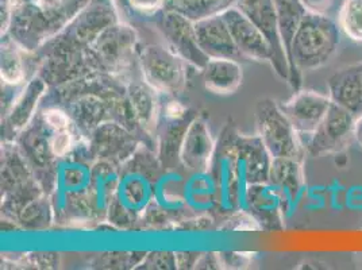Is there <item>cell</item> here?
Masks as SVG:
<instances>
[{
	"instance_id": "6da1fadb",
	"label": "cell",
	"mask_w": 362,
	"mask_h": 270,
	"mask_svg": "<svg viewBox=\"0 0 362 270\" xmlns=\"http://www.w3.org/2000/svg\"><path fill=\"white\" fill-rule=\"evenodd\" d=\"M341 42V29L332 16L305 13L288 50L289 83L299 88L302 72L315 71L332 60Z\"/></svg>"
},
{
	"instance_id": "7a4b0ae2",
	"label": "cell",
	"mask_w": 362,
	"mask_h": 270,
	"mask_svg": "<svg viewBox=\"0 0 362 270\" xmlns=\"http://www.w3.org/2000/svg\"><path fill=\"white\" fill-rule=\"evenodd\" d=\"M257 131L272 158L300 160L303 143L280 105L262 99L256 107Z\"/></svg>"
},
{
	"instance_id": "3957f363",
	"label": "cell",
	"mask_w": 362,
	"mask_h": 270,
	"mask_svg": "<svg viewBox=\"0 0 362 270\" xmlns=\"http://www.w3.org/2000/svg\"><path fill=\"white\" fill-rule=\"evenodd\" d=\"M144 81L160 93L180 92L187 80V62L169 46L148 45L139 57Z\"/></svg>"
},
{
	"instance_id": "277c9868",
	"label": "cell",
	"mask_w": 362,
	"mask_h": 270,
	"mask_svg": "<svg viewBox=\"0 0 362 270\" xmlns=\"http://www.w3.org/2000/svg\"><path fill=\"white\" fill-rule=\"evenodd\" d=\"M235 6L256 25L271 44L273 52L272 66L274 68L276 74L281 78L289 80V61L279 29L274 0H237Z\"/></svg>"
},
{
	"instance_id": "5b68a950",
	"label": "cell",
	"mask_w": 362,
	"mask_h": 270,
	"mask_svg": "<svg viewBox=\"0 0 362 270\" xmlns=\"http://www.w3.org/2000/svg\"><path fill=\"white\" fill-rule=\"evenodd\" d=\"M234 151L241 204L242 196L247 187L269 181L273 158L258 134L255 136H238L234 142Z\"/></svg>"
},
{
	"instance_id": "8992f818",
	"label": "cell",
	"mask_w": 362,
	"mask_h": 270,
	"mask_svg": "<svg viewBox=\"0 0 362 270\" xmlns=\"http://www.w3.org/2000/svg\"><path fill=\"white\" fill-rule=\"evenodd\" d=\"M356 122L357 118L353 114L332 103L317 131L308 136L307 153L317 157L341 149L354 135Z\"/></svg>"
},
{
	"instance_id": "52a82bcc",
	"label": "cell",
	"mask_w": 362,
	"mask_h": 270,
	"mask_svg": "<svg viewBox=\"0 0 362 270\" xmlns=\"http://www.w3.org/2000/svg\"><path fill=\"white\" fill-rule=\"evenodd\" d=\"M158 29L163 33L168 46L182 60L197 66L200 71L204 68L209 57L203 53L197 42L195 22L179 13L166 10L160 20Z\"/></svg>"
},
{
	"instance_id": "ba28073f",
	"label": "cell",
	"mask_w": 362,
	"mask_h": 270,
	"mask_svg": "<svg viewBox=\"0 0 362 270\" xmlns=\"http://www.w3.org/2000/svg\"><path fill=\"white\" fill-rule=\"evenodd\" d=\"M332 103L329 95L319 93L317 90H304L296 92L280 107L300 138H308L317 131Z\"/></svg>"
},
{
	"instance_id": "9c48e42d",
	"label": "cell",
	"mask_w": 362,
	"mask_h": 270,
	"mask_svg": "<svg viewBox=\"0 0 362 270\" xmlns=\"http://www.w3.org/2000/svg\"><path fill=\"white\" fill-rule=\"evenodd\" d=\"M216 153V145L207 123L200 118L192 120L181 136L179 161L191 173H207Z\"/></svg>"
},
{
	"instance_id": "30bf717a",
	"label": "cell",
	"mask_w": 362,
	"mask_h": 270,
	"mask_svg": "<svg viewBox=\"0 0 362 270\" xmlns=\"http://www.w3.org/2000/svg\"><path fill=\"white\" fill-rule=\"evenodd\" d=\"M222 16L241 56L250 60L273 62V52L267 37L237 6L230 7Z\"/></svg>"
},
{
	"instance_id": "8fae6325",
	"label": "cell",
	"mask_w": 362,
	"mask_h": 270,
	"mask_svg": "<svg viewBox=\"0 0 362 270\" xmlns=\"http://www.w3.org/2000/svg\"><path fill=\"white\" fill-rule=\"evenodd\" d=\"M136 42L134 30L117 22L103 31L90 47L110 71H122L130 64Z\"/></svg>"
},
{
	"instance_id": "7c38bea8",
	"label": "cell",
	"mask_w": 362,
	"mask_h": 270,
	"mask_svg": "<svg viewBox=\"0 0 362 270\" xmlns=\"http://www.w3.org/2000/svg\"><path fill=\"white\" fill-rule=\"evenodd\" d=\"M195 30L199 46L209 59L237 60L241 56L222 14L195 22Z\"/></svg>"
},
{
	"instance_id": "4fadbf2b",
	"label": "cell",
	"mask_w": 362,
	"mask_h": 270,
	"mask_svg": "<svg viewBox=\"0 0 362 270\" xmlns=\"http://www.w3.org/2000/svg\"><path fill=\"white\" fill-rule=\"evenodd\" d=\"M117 22L118 18L108 0H90L69 25H74L76 38L90 46Z\"/></svg>"
},
{
	"instance_id": "5bb4252c",
	"label": "cell",
	"mask_w": 362,
	"mask_h": 270,
	"mask_svg": "<svg viewBox=\"0 0 362 270\" xmlns=\"http://www.w3.org/2000/svg\"><path fill=\"white\" fill-rule=\"evenodd\" d=\"M332 103L345 108L357 119L362 117V65L332 75L327 83Z\"/></svg>"
},
{
	"instance_id": "9a60e30c",
	"label": "cell",
	"mask_w": 362,
	"mask_h": 270,
	"mask_svg": "<svg viewBox=\"0 0 362 270\" xmlns=\"http://www.w3.org/2000/svg\"><path fill=\"white\" fill-rule=\"evenodd\" d=\"M92 148L102 160L123 161L134 151V138L118 123H102L92 131Z\"/></svg>"
},
{
	"instance_id": "2e32d148",
	"label": "cell",
	"mask_w": 362,
	"mask_h": 270,
	"mask_svg": "<svg viewBox=\"0 0 362 270\" xmlns=\"http://www.w3.org/2000/svg\"><path fill=\"white\" fill-rule=\"evenodd\" d=\"M202 75L206 90L215 95H233L243 81L242 65L235 59H209Z\"/></svg>"
},
{
	"instance_id": "e0dca14e",
	"label": "cell",
	"mask_w": 362,
	"mask_h": 270,
	"mask_svg": "<svg viewBox=\"0 0 362 270\" xmlns=\"http://www.w3.org/2000/svg\"><path fill=\"white\" fill-rule=\"evenodd\" d=\"M272 188L280 197L283 211L292 204L303 188V170L300 160L273 158L269 181Z\"/></svg>"
},
{
	"instance_id": "ac0fdd59",
	"label": "cell",
	"mask_w": 362,
	"mask_h": 270,
	"mask_svg": "<svg viewBox=\"0 0 362 270\" xmlns=\"http://www.w3.org/2000/svg\"><path fill=\"white\" fill-rule=\"evenodd\" d=\"M46 90L47 86L41 77H33L26 87L21 90L7 115L8 124L14 131H22L30 124Z\"/></svg>"
},
{
	"instance_id": "d6986e66",
	"label": "cell",
	"mask_w": 362,
	"mask_h": 270,
	"mask_svg": "<svg viewBox=\"0 0 362 270\" xmlns=\"http://www.w3.org/2000/svg\"><path fill=\"white\" fill-rule=\"evenodd\" d=\"M151 187L148 177L142 173L130 172L122 176L117 189V197L111 204H117L118 209L124 211L126 216H134L144 210L149 203Z\"/></svg>"
},
{
	"instance_id": "ffe728a7",
	"label": "cell",
	"mask_w": 362,
	"mask_h": 270,
	"mask_svg": "<svg viewBox=\"0 0 362 270\" xmlns=\"http://www.w3.org/2000/svg\"><path fill=\"white\" fill-rule=\"evenodd\" d=\"M118 184V173L111 161L102 160V163L92 166L88 187V200L92 211L100 212L111 207Z\"/></svg>"
},
{
	"instance_id": "44dd1931",
	"label": "cell",
	"mask_w": 362,
	"mask_h": 270,
	"mask_svg": "<svg viewBox=\"0 0 362 270\" xmlns=\"http://www.w3.org/2000/svg\"><path fill=\"white\" fill-rule=\"evenodd\" d=\"M127 96L138 124L148 133L153 131L158 115L156 90L146 81H133L127 88Z\"/></svg>"
},
{
	"instance_id": "7402d4cb",
	"label": "cell",
	"mask_w": 362,
	"mask_h": 270,
	"mask_svg": "<svg viewBox=\"0 0 362 270\" xmlns=\"http://www.w3.org/2000/svg\"><path fill=\"white\" fill-rule=\"evenodd\" d=\"M235 1L237 0H170L166 1L165 10L179 13L192 22H199L223 14L230 7L235 6Z\"/></svg>"
},
{
	"instance_id": "603a6c76",
	"label": "cell",
	"mask_w": 362,
	"mask_h": 270,
	"mask_svg": "<svg viewBox=\"0 0 362 270\" xmlns=\"http://www.w3.org/2000/svg\"><path fill=\"white\" fill-rule=\"evenodd\" d=\"M274 3L279 18V29L288 56V50L292 44L293 35L307 10L304 8L300 0H274Z\"/></svg>"
},
{
	"instance_id": "cb8c5ba5",
	"label": "cell",
	"mask_w": 362,
	"mask_h": 270,
	"mask_svg": "<svg viewBox=\"0 0 362 270\" xmlns=\"http://www.w3.org/2000/svg\"><path fill=\"white\" fill-rule=\"evenodd\" d=\"M0 77L6 86L11 87L22 84L26 78L22 52L14 40L1 44Z\"/></svg>"
},
{
	"instance_id": "d4e9b609",
	"label": "cell",
	"mask_w": 362,
	"mask_h": 270,
	"mask_svg": "<svg viewBox=\"0 0 362 270\" xmlns=\"http://www.w3.org/2000/svg\"><path fill=\"white\" fill-rule=\"evenodd\" d=\"M337 22L346 37L362 44V0H344L338 10Z\"/></svg>"
},
{
	"instance_id": "484cf974",
	"label": "cell",
	"mask_w": 362,
	"mask_h": 270,
	"mask_svg": "<svg viewBox=\"0 0 362 270\" xmlns=\"http://www.w3.org/2000/svg\"><path fill=\"white\" fill-rule=\"evenodd\" d=\"M74 149V135L68 130L53 131L49 139V151L56 158L66 157Z\"/></svg>"
},
{
	"instance_id": "4316f807",
	"label": "cell",
	"mask_w": 362,
	"mask_h": 270,
	"mask_svg": "<svg viewBox=\"0 0 362 270\" xmlns=\"http://www.w3.org/2000/svg\"><path fill=\"white\" fill-rule=\"evenodd\" d=\"M42 118H44L46 126L52 131H62V130H68L71 127L69 115L60 108L45 110L42 114Z\"/></svg>"
},
{
	"instance_id": "83f0119b",
	"label": "cell",
	"mask_w": 362,
	"mask_h": 270,
	"mask_svg": "<svg viewBox=\"0 0 362 270\" xmlns=\"http://www.w3.org/2000/svg\"><path fill=\"white\" fill-rule=\"evenodd\" d=\"M300 1L308 13L332 16L330 13L338 0H300Z\"/></svg>"
},
{
	"instance_id": "f1b7e54d",
	"label": "cell",
	"mask_w": 362,
	"mask_h": 270,
	"mask_svg": "<svg viewBox=\"0 0 362 270\" xmlns=\"http://www.w3.org/2000/svg\"><path fill=\"white\" fill-rule=\"evenodd\" d=\"M13 16H14V1L13 0H1V19H0L1 37L6 35L10 30Z\"/></svg>"
},
{
	"instance_id": "f546056e",
	"label": "cell",
	"mask_w": 362,
	"mask_h": 270,
	"mask_svg": "<svg viewBox=\"0 0 362 270\" xmlns=\"http://www.w3.org/2000/svg\"><path fill=\"white\" fill-rule=\"evenodd\" d=\"M129 3L138 11L146 13V14L156 13L163 6H165V0H129Z\"/></svg>"
},
{
	"instance_id": "4dcf8cb0",
	"label": "cell",
	"mask_w": 362,
	"mask_h": 270,
	"mask_svg": "<svg viewBox=\"0 0 362 270\" xmlns=\"http://www.w3.org/2000/svg\"><path fill=\"white\" fill-rule=\"evenodd\" d=\"M187 108L181 105L180 102L172 100L165 105V117L172 120H179L185 115Z\"/></svg>"
},
{
	"instance_id": "1f68e13d",
	"label": "cell",
	"mask_w": 362,
	"mask_h": 270,
	"mask_svg": "<svg viewBox=\"0 0 362 270\" xmlns=\"http://www.w3.org/2000/svg\"><path fill=\"white\" fill-rule=\"evenodd\" d=\"M66 1H68V0H35V3H37L40 7L45 8V10L57 8V7H61L62 4H65Z\"/></svg>"
},
{
	"instance_id": "d6a6232c",
	"label": "cell",
	"mask_w": 362,
	"mask_h": 270,
	"mask_svg": "<svg viewBox=\"0 0 362 270\" xmlns=\"http://www.w3.org/2000/svg\"><path fill=\"white\" fill-rule=\"evenodd\" d=\"M354 136L357 138L358 143L362 146V117H360L356 122V130H354Z\"/></svg>"
},
{
	"instance_id": "836d02e7",
	"label": "cell",
	"mask_w": 362,
	"mask_h": 270,
	"mask_svg": "<svg viewBox=\"0 0 362 270\" xmlns=\"http://www.w3.org/2000/svg\"><path fill=\"white\" fill-rule=\"evenodd\" d=\"M166 1H170V0H165V3H166Z\"/></svg>"
}]
</instances>
